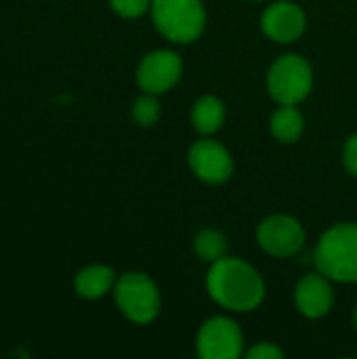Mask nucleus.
<instances>
[{
    "mask_svg": "<svg viewBox=\"0 0 357 359\" xmlns=\"http://www.w3.org/2000/svg\"><path fill=\"white\" fill-rule=\"evenodd\" d=\"M206 290L217 305L236 313H248L265 299V282L259 271L236 257H221L210 265Z\"/></svg>",
    "mask_w": 357,
    "mask_h": 359,
    "instance_id": "1",
    "label": "nucleus"
},
{
    "mask_svg": "<svg viewBox=\"0 0 357 359\" xmlns=\"http://www.w3.org/2000/svg\"><path fill=\"white\" fill-rule=\"evenodd\" d=\"M320 273L339 284L357 282V223H339L322 233L316 252Z\"/></svg>",
    "mask_w": 357,
    "mask_h": 359,
    "instance_id": "2",
    "label": "nucleus"
},
{
    "mask_svg": "<svg viewBox=\"0 0 357 359\" xmlns=\"http://www.w3.org/2000/svg\"><path fill=\"white\" fill-rule=\"evenodd\" d=\"M149 13L156 29L177 44L198 40L206 27V8L202 0H151Z\"/></svg>",
    "mask_w": 357,
    "mask_h": 359,
    "instance_id": "3",
    "label": "nucleus"
},
{
    "mask_svg": "<svg viewBox=\"0 0 357 359\" xmlns=\"http://www.w3.org/2000/svg\"><path fill=\"white\" fill-rule=\"evenodd\" d=\"M114 301L120 313L133 324H151L162 307L156 282L141 271L122 273L114 286Z\"/></svg>",
    "mask_w": 357,
    "mask_h": 359,
    "instance_id": "4",
    "label": "nucleus"
},
{
    "mask_svg": "<svg viewBox=\"0 0 357 359\" xmlns=\"http://www.w3.org/2000/svg\"><path fill=\"white\" fill-rule=\"evenodd\" d=\"M314 88V69L297 53L278 57L267 72V93L280 105H299Z\"/></svg>",
    "mask_w": 357,
    "mask_h": 359,
    "instance_id": "5",
    "label": "nucleus"
},
{
    "mask_svg": "<svg viewBox=\"0 0 357 359\" xmlns=\"http://www.w3.org/2000/svg\"><path fill=\"white\" fill-rule=\"evenodd\" d=\"M196 351L202 359H238L244 353L242 328L231 318L215 316L200 326Z\"/></svg>",
    "mask_w": 357,
    "mask_h": 359,
    "instance_id": "6",
    "label": "nucleus"
},
{
    "mask_svg": "<svg viewBox=\"0 0 357 359\" xmlns=\"http://www.w3.org/2000/svg\"><path fill=\"white\" fill-rule=\"evenodd\" d=\"M259 246L278 259L295 257L305 246V229L290 215H271L257 229Z\"/></svg>",
    "mask_w": 357,
    "mask_h": 359,
    "instance_id": "7",
    "label": "nucleus"
},
{
    "mask_svg": "<svg viewBox=\"0 0 357 359\" xmlns=\"http://www.w3.org/2000/svg\"><path fill=\"white\" fill-rule=\"evenodd\" d=\"M183 76V59L168 48L147 53L137 67V84L143 93L162 95L177 86Z\"/></svg>",
    "mask_w": 357,
    "mask_h": 359,
    "instance_id": "8",
    "label": "nucleus"
},
{
    "mask_svg": "<svg viewBox=\"0 0 357 359\" xmlns=\"http://www.w3.org/2000/svg\"><path fill=\"white\" fill-rule=\"evenodd\" d=\"M187 162L191 172L210 185H219L225 183L231 175H234V158L227 151L225 145H221L215 139L202 137L200 141H196L189 147L187 154Z\"/></svg>",
    "mask_w": 357,
    "mask_h": 359,
    "instance_id": "9",
    "label": "nucleus"
},
{
    "mask_svg": "<svg viewBox=\"0 0 357 359\" xmlns=\"http://www.w3.org/2000/svg\"><path fill=\"white\" fill-rule=\"evenodd\" d=\"M307 27L305 11L290 0H278L267 6L261 15V29L263 34L280 44H290L303 36Z\"/></svg>",
    "mask_w": 357,
    "mask_h": 359,
    "instance_id": "10",
    "label": "nucleus"
},
{
    "mask_svg": "<svg viewBox=\"0 0 357 359\" xmlns=\"http://www.w3.org/2000/svg\"><path fill=\"white\" fill-rule=\"evenodd\" d=\"M332 280L324 273H307L295 288V303L301 316L309 320H320L330 313L335 307V288Z\"/></svg>",
    "mask_w": 357,
    "mask_h": 359,
    "instance_id": "11",
    "label": "nucleus"
},
{
    "mask_svg": "<svg viewBox=\"0 0 357 359\" xmlns=\"http://www.w3.org/2000/svg\"><path fill=\"white\" fill-rule=\"evenodd\" d=\"M116 271L109 265H88L84 269H80L74 278V290L78 297L86 299V301H97L103 299L105 294L114 292L116 286Z\"/></svg>",
    "mask_w": 357,
    "mask_h": 359,
    "instance_id": "12",
    "label": "nucleus"
},
{
    "mask_svg": "<svg viewBox=\"0 0 357 359\" xmlns=\"http://www.w3.org/2000/svg\"><path fill=\"white\" fill-rule=\"evenodd\" d=\"M191 124L202 137H210L225 124V103L215 95L200 97L191 107Z\"/></svg>",
    "mask_w": 357,
    "mask_h": 359,
    "instance_id": "13",
    "label": "nucleus"
},
{
    "mask_svg": "<svg viewBox=\"0 0 357 359\" xmlns=\"http://www.w3.org/2000/svg\"><path fill=\"white\" fill-rule=\"evenodd\" d=\"M269 130L280 143H297L305 130V118L297 105H280L269 118Z\"/></svg>",
    "mask_w": 357,
    "mask_h": 359,
    "instance_id": "14",
    "label": "nucleus"
},
{
    "mask_svg": "<svg viewBox=\"0 0 357 359\" xmlns=\"http://www.w3.org/2000/svg\"><path fill=\"white\" fill-rule=\"evenodd\" d=\"M194 252L198 255V259L206 261V263H215L221 257H225L227 252V240L221 231L217 229H200L198 236L194 238Z\"/></svg>",
    "mask_w": 357,
    "mask_h": 359,
    "instance_id": "15",
    "label": "nucleus"
},
{
    "mask_svg": "<svg viewBox=\"0 0 357 359\" xmlns=\"http://www.w3.org/2000/svg\"><path fill=\"white\" fill-rule=\"evenodd\" d=\"M130 116H133L135 124H139L143 128H149V126L158 124V120H160V101H158V95L143 93L141 97H137L133 101Z\"/></svg>",
    "mask_w": 357,
    "mask_h": 359,
    "instance_id": "16",
    "label": "nucleus"
},
{
    "mask_svg": "<svg viewBox=\"0 0 357 359\" xmlns=\"http://www.w3.org/2000/svg\"><path fill=\"white\" fill-rule=\"evenodd\" d=\"M109 6L116 15L124 19H135L151 8V0H109Z\"/></svg>",
    "mask_w": 357,
    "mask_h": 359,
    "instance_id": "17",
    "label": "nucleus"
},
{
    "mask_svg": "<svg viewBox=\"0 0 357 359\" xmlns=\"http://www.w3.org/2000/svg\"><path fill=\"white\" fill-rule=\"evenodd\" d=\"M246 358L248 359H282L284 358V353H282V349H280L278 345L267 343V341H261V343H257L255 347H250V349L246 351Z\"/></svg>",
    "mask_w": 357,
    "mask_h": 359,
    "instance_id": "18",
    "label": "nucleus"
},
{
    "mask_svg": "<svg viewBox=\"0 0 357 359\" xmlns=\"http://www.w3.org/2000/svg\"><path fill=\"white\" fill-rule=\"evenodd\" d=\"M343 162H345V168L351 177L357 179V133L351 135L345 143V149H343Z\"/></svg>",
    "mask_w": 357,
    "mask_h": 359,
    "instance_id": "19",
    "label": "nucleus"
},
{
    "mask_svg": "<svg viewBox=\"0 0 357 359\" xmlns=\"http://www.w3.org/2000/svg\"><path fill=\"white\" fill-rule=\"evenodd\" d=\"M353 326H356V330H357V307H356V311H353Z\"/></svg>",
    "mask_w": 357,
    "mask_h": 359,
    "instance_id": "20",
    "label": "nucleus"
}]
</instances>
